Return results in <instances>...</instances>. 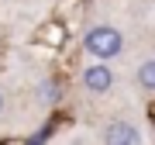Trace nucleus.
I'll list each match as a JSON object with an SVG mask.
<instances>
[{
    "label": "nucleus",
    "instance_id": "obj_5",
    "mask_svg": "<svg viewBox=\"0 0 155 145\" xmlns=\"http://www.w3.org/2000/svg\"><path fill=\"white\" fill-rule=\"evenodd\" d=\"M41 90H45L41 97H45V100H48V104H52V100H55V97H59V93H55V83H41Z\"/></svg>",
    "mask_w": 155,
    "mask_h": 145
},
{
    "label": "nucleus",
    "instance_id": "obj_1",
    "mask_svg": "<svg viewBox=\"0 0 155 145\" xmlns=\"http://www.w3.org/2000/svg\"><path fill=\"white\" fill-rule=\"evenodd\" d=\"M83 49L90 52L93 59H114L124 52V35L110 28V24H97L83 35Z\"/></svg>",
    "mask_w": 155,
    "mask_h": 145
},
{
    "label": "nucleus",
    "instance_id": "obj_6",
    "mask_svg": "<svg viewBox=\"0 0 155 145\" xmlns=\"http://www.w3.org/2000/svg\"><path fill=\"white\" fill-rule=\"evenodd\" d=\"M0 114H4V93H0Z\"/></svg>",
    "mask_w": 155,
    "mask_h": 145
},
{
    "label": "nucleus",
    "instance_id": "obj_2",
    "mask_svg": "<svg viewBox=\"0 0 155 145\" xmlns=\"http://www.w3.org/2000/svg\"><path fill=\"white\" fill-rule=\"evenodd\" d=\"M83 86L90 90V93H107V90L114 86V72H110V66H104V62L86 66V69H83Z\"/></svg>",
    "mask_w": 155,
    "mask_h": 145
},
{
    "label": "nucleus",
    "instance_id": "obj_4",
    "mask_svg": "<svg viewBox=\"0 0 155 145\" xmlns=\"http://www.w3.org/2000/svg\"><path fill=\"white\" fill-rule=\"evenodd\" d=\"M138 83H141V90L155 93V59H145L138 66Z\"/></svg>",
    "mask_w": 155,
    "mask_h": 145
},
{
    "label": "nucleus",
    "instance_id": "obj_3",
    "mask_svg": "<svg viewBox=\"0 0 155 145\" xmlns=\"http://www.w3.org/2000/svg\"><path fill=\"white\" fill-rule=\"evenodd\" d=\"M104 142H110V145H138L141 131L134 128L131 121H110L107 131H104Z\"/></svg>",
    "mask_w": 155,
    "mask_h": 145
}]
</instances>
